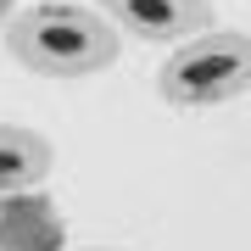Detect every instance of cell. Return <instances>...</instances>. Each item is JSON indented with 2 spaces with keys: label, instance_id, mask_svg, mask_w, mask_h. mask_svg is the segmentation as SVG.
I'll list each match as a JSON object with an SVG mask.
<instances>
[{
  "label": "cell",
  "instance_id": "cell-1",
  "mask_svg": "<svg viewBox=\"0 0 251 251\" xmlns=\"http://www.w3.org/2000/svg\"><path fill=\"white\" fill-rule=\"evenodd\" d=\"M0 45L34 78H95L123 56V34L84 0H34L11 11Z\"/></svg>",
  "mask_w": 251,
  "mask_h": 251
},
{
  "label": "cell",
  "instance_id": "cell-2",
  "mask_svg": "<svg viewBox=\"0 0 251 251\" xmlns=\"http://www.w3.org/2000/svg\"><path fill=\"white\" fill-rule=\"evenodd\" d=\"M246 84H251V39L240 28H218V23L179 39L168 62L156 67V95L184 112L229 106L246 95Z\"/></svg>",
  "mask_w": 251,
  "mask_h": 251
},
{
  "label": "cell",
  "instance_id": "cell-3",
  "mask_svg": "<svg viewBox=\"0 0 251 251\" xmlns=\"http://www.w3.org/2000/svg\"><path fill=\"white\" fill-rule=\"evenodd\" d=\"M90 6L140 45H179L218 23L212 0H90Z\"/></svg>",
  "mask_w": 251,
  "mask_h": 251
},
{
  "label": "cell",
  "instance_id": "cell-4",
  "mask_svg": "<svg viewBox=\"0 0 251 251\" xmlns=\"http://www.w3.org/2000/svg\"><path fill=\"white\" fill-rule=\"evenodd\" d=\"M0 251H67L62 206L45 196V184L0 196Z\"/></svg>",
  "mask_w": 251,
  "mask_h": 251
},
{
  "label": "cell",
  "instance_id": "cell-5",
  "mask_svg": "<svg viewBox=\"0 0 251 251\" xmlns=\"http://www.w3.org/2000/svg\"><path fill=\"white\" fill-rule=\"evenodd\" d=\"M56 168V145L28 123H0V196L39 190Z\"/></svg>",
  "mask_w": 251,
  "mask_h": 251
},
{
  "label": "cell",
  "instance_id": "cell-6",
  "mask_svg": "<svg viewBox=\"0 0 251 251\" xmlns=\"http://www.w3.org/2000/svg\"><path fill=\"white\" fill-rule=\"evenodd\" d=\"M11 11H17V0H0V34H6V23H11Z\"/></svg>",
  "mask_w": 251,
  "mask_h": 251
},
{
  "label": "cell",
  "instance_id": "cell-7",
  "mask_svg": "<svg viewBox=\"0 0 251 251\" xmlns=\"http://www.w3.org/2000/svg\"><path fill=\"white\" fill-rule=\"evenodd\" d=\"M78 251H117V246H78Z\"/></svg>",
  "mask_w": 251,
  "mask_h": 251
}]
</instances>
